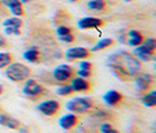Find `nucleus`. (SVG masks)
<instances>
[{
  "mask_svg": "<svg viewBox=\"0 0 156 133\" xmlns=\"http://www.w3.org/2000/svg\"><path fill=\"white\" fill-rule=\"evenodd\" d=\"M107 64L117 78L135 77L141 68L140 61L126 51H117L109 55Z\"/></svg>",
  "mask_w": 156,
  "mask_h": 133,
  "instance_id": "obj_1",
  "label": "nucleus"
},
{
  "mask_svg": "<svg viewBox=\"0 0 156 133\" xmlns=\"http://www.w3.org/2000/svg\"><path fill=\"white\" fill-rule=\"evenodd\" d=\"M31 71L27 66H25L23 64L14 63L8 65L6 68V77H7L11 81H23L30 77Z\"/></svg>",
  "mask_w": 156,
  "mask_h": 133,
  "instance_id": "obj_2",
  "label": "nucleus"
},
{
  "mask_svg": "<svg viewBox=\"0 0 156 133\" xmlns=\"http://www.w3.org/2000/svg\"><path fill=\"white\" fill-rule=\"evenodd\" d=\"M93 102L88 97H76L66 102V109L72 113H83L90 110Z\"/></svg>",
  "mask_w": 156,
  "mask_h": 133,
  "instance_id": "obj_3",
  "label": "nucleus"
},
{
  "mask_svg": "<svg viewBox=\"0 0 156 133\" xmlns=\"http://www.w3.org/2000/svg\"><path fill=\"white\" fill-rule=\"evenodd\" d=\"M73 74V70L72 67L66 65V64H62V65H59L56 66L53 71V78L56 80V81H66L72 77Z\"/></svg>",
  "mask_w": 156,
  "mask_h": 133,
  "instance_id": "obj_4",
  "label": "nucleus"
},
{
  "mask_svg": "<svg viewBox=\"0 0 156 133\" xmlns=\"http://www.w3.org/2000/svg\"><path fill=\"white\" fill-rule=\"evenodd\" d=\"M23 93L28 97H37L39 94L42 93L44 91V87L41 86L40 84H38L35 80L33 79H27L25 81V86L23 88Z\"/></svg>",
  "mask_w": 156,
  "mask_h": 133,
  "instance_id": "obj_5",
  "label": "nucleus"
},
{
  "mask_svg": "<svg viewBox=\"0 0 156 133\" xmlns=\"http://www.w3.org/2000/svg\"><path fill=\"white\" fill-rule=\"evenodd\" d=\"M59 107H60L59 102L56 100H53V99L42 102L41 104L38 105V110L45 116H53V114H55L59 111Z\"/></svg>",
  "mask_w": 156,
  "mask_h": 133,
  "instance_id": "obj_6",
  "label": "nucleus"
},
{
  "mask_svg": "<svg viewBox=\"0 0 156 133\" xmlns=\"http://www.w3.org/2000/svg\"><path fill=\"white\" fill-rule=\"evenodd\" d=\"M102 25V20L94 17H86L78 21V27L81 30H88V28H96Z\"/></svg>",
  "mask_w": 156,
  "mask_h": 133,
  "instance_id": "obj_7",
  "label": "nucleus"
},
{
  "mask_svg": "<svg viewBox=\"0 0 156 133\" xmlns=\"http://www.w3.org/2000/svg\"><path fill=\"white\" fill-rule=\"evenodd\" d=\"M89 54L85 47H70L66 51V58L68 60H74V59H85Z\"/></svg>",
  "mask_w": 156,
  "mask_h": 133,
  "instance_id": "obj_8",
  "label": "nucleus"
},
{
  "mask_svg": "<svg viewBox=\"0 0 156 133\" xmlns=\"http://www.w3.org/2000/svg\"><path fill=\"white\" fill-rule=\"evenodd\" d=\"M1 2L9 8L11 13L14 17H20L23 14V2L20 0H1Z\"/></svg>",
  "mask_w": 156,
  "mask_h": 133,
  "instance_id": "obj_9",
  "label": "nucleus"
},
{
  "mask_svg": "<svg viewBox=\"0 0 156 133\" xmlns=\"http://www.w3.org/2000/svg\"><path fill=\"white\" fill-rule=\"evenodd\" d=\"M153 83V78L150 74H139L135 77V84H136V88L143 92L147 91L149 88V86Z\"/></svg>",
  "mask_w": 156,
  "mask_h": 133,
  "instance_id": "obj_10",
  "label": "nucleus"
},
{
  "mask_svg": "<svg viewBox=\"0 0 156 133\" xmlns=\"http://www.w3.org/2000/svg\"><path fill=\"white\" fill-rule=\"evenodd\" d=\"M133 53H134V55L137 57L136 59H140L142 61H149V60H151V59L154 58V53H153V52H149L148 50L143 46L142 44L134 48Z\"/></svg>",
  "mask_w": 156,
  "mask_h": 133,
  "instance_id": "obj_11",
  "label": "nucleus"
},
{
  "mask_svg": "<svg viewBox=\"0 0 156 133\" xmlns=\"http://www.w3.org/2000/svg\"><path fill=\"white\" fill-rule=\"evenodd\" d=\"M76 121H78L76 116L73 114V113H68V114H65V116L60 118L59 125L62 130H69L73 126L76 125Z\"/></svg>",
  "mask_w": 156,
  "mask_h": 133,
  "instance_id": "obj_12",
  "label": "nucleus"
},
{
  "mask_svg": "<svg viewBox=\"0 0 156 133\" xmlns=\"http://www.w3.org/2000/svg\"><path fill=\"white\" fill-rule=\"evenodd\" d=\"M0 125L12 128V130H16L20 126V123L18 119L8 116L6 113H0Z\"/></svg>",
  "mask_w": 156,
  "mask_h": 133,
  "instance_id": "obj_13",
  "label": "nucleus"
},
{
  "mask_svg": "<svg viewBox=\"0 0 156 133\" xmlns=\"http://www.w3.org/2000/svg\"><path fill=\"white\" fill-rule=\"evenodd\" d=\"M121 99H122L121 93H119L115 90H109V91H107L105 93V95H103V102H106L107 105H109V106L116 105L117 102H121Z\"/></svg>",
  "mask_w": 156,
  "mask_h": 133,
  "instance_id": "obj_14",
  "label": "nucleus"
},
{
  "mask_svg": "<svg viewBox=\"0 0 156 133\" xmlns=\"http://www.w3.org/2000/svg\"><path fill=\"white\" fill-rule=\"evenodd\" d=\"M70 87H72V90H73V91H76V92H83V91H87V90L89 88V83H88L85 78L78 77V78H74L73 80H72Z\"/></svg>",
  "mask_w": 156,
  "mask_h": 133,
  "instance_id": "obj_15",
  "label": "nucleus"
},
{
  "mask_svg": "<svg viewBox=\"0 0 156 133\" xmlns=\"http://www.w3.org/2000/svg\"><path fill=\"white\" fill-rule=\"evenodd\" d=\"M128 37H129V39H127V44L130 45V46H139L143 41V38H142L141 33L135 31V30H130V31L128 32Z\"/></svg>",
  "mask_w": 156,
  "mask_h": 133,
  "instance_id": "obj_16",
  "label": "nucleus"
},
{
  "mask_svg": "<svg viewBox=\"0 0 156 133\" xmlns=\"http://www.w3.org/2000/svg\"><path fill=\"white\" fill-rule=\"evenodd\" d=\"M142 102L147 107H154L156 105V91H151L150 93L144 94L142 97Z\"/></svg>",
  "mask_w": 156,
  "mask_h": 133,
  "instance_id": "obj_17",
  "label": "nucleus"
},
{
  "mask_svg": "<svg viewBox=\"0 0 156 133\" xmlns=\"http://www.w3.org/2000/svg\"><path fill=\"white\" fill-rule=\"evenodd\" d=\"M113 44V40L110 38H103V39H100L93 47H92V52H98V51H101V50H105L107 47H109L110 45Z\"/></svg>",
  "mask_w": 156,
  "mask_h": 133,
  "instance_id": "obj_18",
  "label": "nucleus"
},
{
  "mask_svg": "<svg viewBox=\"0 0 156 133\" xmlns=\"http://www.w3.org/2000/svg\"><path fill=\"white\" fill-rule=\"evenodd\" d=\"M38 57H39V51L37 50V47H31L30 50L25 51L23 52V58L30 61V63H34L38 60Z\"/></svg>",
  "mask_w": 156,
  "mask_h": 133,
  "instance_id": "obj_19",
  "label": "nucleus"
},
{
  "mask_svg": "<svg viewBox=\"0 0 156 133\" xmlns=\"http://www.w3.org/2000/svg\"><path fill=\"white\" fill-rule=\"evenodd\" d=\"M2 25L5 27H16V28H20L21 25H23V21L18 18V17H14V18H8L6 20H4Z\"/></svg>",
  "mask_w": 156,
  "mask_h": 133,
  "instance_id": "obj_20",
  "label": "nucleus"
},
{
  "mask_svg": "<svg viewBox=\"0 0 156 133\" xmlns=\"http://www.w3.org/2000/svg\"><path fill=\"white\" fill-rule=\"evenodd\" d=\"M87 6L89 9H93V11H101L106 7V2L105 0H90Z\"/></svg>",
  "mask_w": 156,
  "mask_h": 133,
  "instance_id": "obj_21",
  "label": "nucleus"
},
{
  "mask_svg": "<svg viewBox=\"0 0 156 133\" xmlns=\"http://www.w3.org/2000/svg\"><path fill=\"white\" fill-rule=\"evenodd\" d=\"M11 54L7 52H0V68H4L11 64Z\"/></svg>",
  "mask_w": 156,
  "mask_h": 133,
  "instance_id": "obj_22",
  "label": "nucleus"
},
{
  "mask_svg": "<svg viewBox=\"0 0 156 133\" xmlns=\"http://www.w3.org/2000/svg\"><path fill=\"white\" fill-rule=\"evenodd\" d=\"M72 92H73V90H72L70 85H62V86L56 88V94H59V95H68Z\"/></svg>",
  "mask_w": 156,
  "mask_h": 133,
  "instance_id": "obj_23",
  "label": "nucleus"
},
{
  "mask_svg": "<svg viewBox=\"0 0 156 133\" xmlns=\"http://www.w3.org/2000/svg\"><path fill=\"white\" fill-rule=\"evenodd\" d=\"M142 45L146 47L149 52H153V53H154V51H155V48H156V40L154 39V38H149V39L146 40Z\"/></svg>",
  "mask_w": 156,
  "mask_h": 133,
  "instance_id": "obj_24",
  "label": "nucleus"
},
{
  "mask_svg": "<svg viewBox=\"0 0 156 133\" xmlns=\"http://www.w3.org/2000/svg\"><path fill=\"white\" fill-rule=\"evenodd\" d=\"M100 131H101L102 133H119L116 130L113 128V127L110 126V124H108V123H103V124H101V126H100Z\"/></svg>",
  "mask_w": 156,
  "mask_h": 133,
  "instance_id": "obj_25",
  "label": "nucleus"
},
{
  "mask_svg": "<svg viewBox=\"0 0 156 133\" xmlns=\"http://www.w3.org/2000/svg\"><path fill=\"white\" fill-rule=\"evenodd\" d=\"M70 33V28L67 27V26H59L56 28V34L59 37H62V35H66V34H69Z\"/></svg>",
  "mask_w": 156,
  "mask_h": 133,
  "instance_id": "obj_26",
  "label": "nucleus"
},
{
  "mask_svg": "<svg viewBox=\"0 0 156 133\" xmlns=\"http://www.w3.org/2000/svg\"><path fill=\"white\" fill-rule=\"evenodd\" d=\"M5 33L7 35H11V34H16L19 35L20 34V30L19 28H16V27H5Z\"/></svg>",
  "mask_w": 156,
  "mask_h": 133,
  "instance_id": "obj_27",
  "label": "nucleus"
},
{
  "mask_svg": "<svg viewBox=\"0 0 156 133\" xmlns=\"http://www.w3.org/2000/svg\"><path fill=\"white\" fill-rule=\"evenodd\" d=\"M79 66H80V70L90 71V68H92V64L88 63V61H81Z\"/></svg>",
  "mask_w": 156,
  "mask_h": 133,
  "instance_id": "obj_28",
  "label": "nucleus"
},
{
  "mask_svg": "<svg viewBox=\"0 0 156 133\" xmlns=\"http://www.w3.org/2000/svg\"><path fill=\"white\" fill-rule=\"evenodd\" d=\"M59 39L61 40V41H63V42H72L73 40H74V37L72 35V34H66V35H62V37H60Z\"/></svg>",
  "mask_w": 156,
  "mask_h": 133,
  "instance_id": "obj_29",
  "label": "nucleus"
},
{
  "mask_svg": "<svg viewBox=\"0 0 156 133\" xmlns=\"http://www.w3.org/2000/svg\"><path fill=\"white\" fill-rule=\"evenodd\" d=\"M78 76L81 77V78H88L90 76V71H86V70H79L78 71Z\"/></svg>",
  "mask_w": 156,
  "mask_h": 133,
  "instance_id": "obj_30",
  "label": "nucleus"
},
{
  "mask_svg": "<svg viewBox=\"0 0 156 133\" xmlns=\"http://www.w3.org/2000/svg\"><path fill=\"white\" fill-rule=\"evenodd\" d=\"M5 44H6V40H5V38L0 35V47H1V46H4Z\"/></svg>",
  "mask_w": 156,
  "mask_h": 133,
  "instance_id": "obj_31",
  "label": "nucleus"
},
{
  "mask_svg": "<svg viewBox=\"0 0 156 133\" xmlns=\"http://www.w3.org/2000/svg\"><path fill=\"white\" fill-rule=\"evenodd\" d=\"M2 92H4V86L0 84V94H2Z\"/></svg>",
  "mask_w": 156,
  "mask_h": 133,
  "instance_id": "obj_32",
  "label": "nucleus"
},
{
  "mask_svg": "<svg viewBox=\"0 0 156 133\" xmlns=\"http://www.w3.org/2000/svg\"><path fill=\"white\" fill-rule=\"evenodd\" d=\"M21 133H27V128H23V130H21Z\"/></svg>",
  "mask_w": 156,
  "mask_h": 133,
  "instance_id": "obj_33",
  "label": "nucleus"
},
{
  "mask_svg": "<svg viewBox=\"0 0 156 133\" xmlns=\"http://www.w3.org/2000/svg\"><path fill=\"white\" fill-rule=\"evenodd\" d=\"M20 1H21V2H23V4H26V2H28L30 0H20Z\"/></svg>",
  "mask_w": 156,
  "mask_h": 133,
  "instance_id": "obj_34",
  "label": "nucleus"
},
{
  "mask_svg": "<svg viewBox=\"0 0 156 133\" xmlns=\"http://www.w3.org/2000/svg\"><path fill=\"white\" fill-rule=\"evenodd\" d=\"M70 2H75V1H78V0H69Z\"/></svg>",
  "mask_w": 156,
  "mask_h": 133,
  "instance_id": "obj_35",
  "label": "nucleus"
},
{
  "mask_svg": "<svg viewBox=\"0 0 156 133\" xmlns=\"http://www.w3.org/2000/svg\"><path fill=\"white\" fill-rule=\"evenodd\" d=\"M125 1H132V0H125Z\"/></svg>",
  "mask_w": 156,
  "mask_h": 133,
  "instance_id": "obj_36",
  "label": "nucleus"
}]
</instances>
